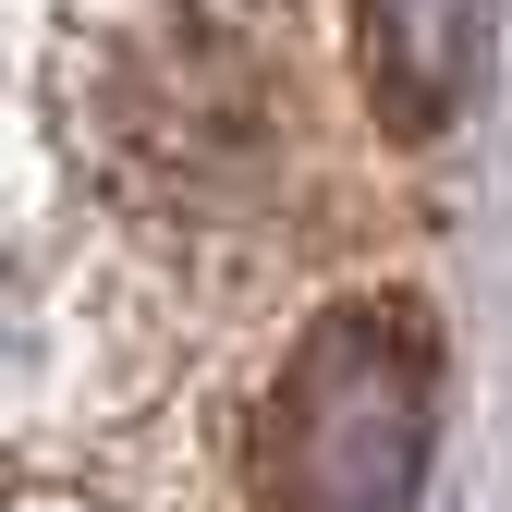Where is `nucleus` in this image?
I'll return each instance as SVG.
<instances>
[{"label": "nucleus", "mask_w": 512, "mask_h": 512, "mask_svg": "<svg viewBox=\"0 0 512 512\" xmlns=\"http://www.w3.org/2000/svg\"><path fill=\"white\" fill-rule=\"evenodd\" d=\"M439 415V330L403 293H354L293 342L256 415V512H415Z\"/></svg>", "instance_id": "nucleus-1"}, {"label": "nucleus", "mask_w": 512, "mask_h": 512, "mask_svg": "<svg viewBox=\"0 0 512 512\" xmlns=\"http://www.w3.org/2000/svg\"><path fill=\"white\" fill-rule=\"evenodd\" d=\"M354 74L403 147L452 135L488 74V0H354Z\"/></svg>", "instance_id": "nucleus-2"}]
</instances>
